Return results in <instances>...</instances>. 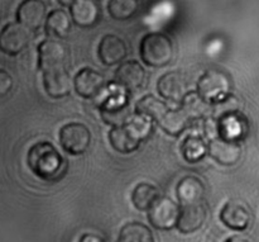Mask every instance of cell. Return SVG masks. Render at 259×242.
I'll return each instance as SVG.
<instances>
[{
  "mask_svg": "<svg viewBox=\"0 0 259 242\" xmlns=\"http://www.w3.org/2000/svg\"><path fill=\"white\" fill-rule=\"evenodd\" d=\"M225 242H250V241L247 240V238L242 237V236H232V237L228 238Z\"/></svg>",
  "mask_w": 259,
  "mask_h": 242,
  "instance_id": "4dcf8cb0",
  "label": "cell"
},
{
  "mask_svg": "<svg viewBox=\"0 0 259 242\" xmlns=\"http://www.w3.org/2000/svg\"><path fill=\"white\" fill-rule=\"evenodd\" d=\"M250 212L242 202L230 200L220 212V220L227 227L235 231H244L250 223Z\"/></svg>",
  "mask_w": 259,
  "mask_h": 242,
  "instance_id": "9a60e30c",
  "label": "cell"
},
{
  "mask_svg": "<svg viewBox=\"0 0 259 242\" xmlns=\"http://www.w3.org/2000/svg\"><path fill=\"white\" fill-rule=\"evenodd\" d=\"M78 242H105V240L100 236L94 235V233H85V235L81 236Z\"/></svg>",
  "mask_w": 259,
  "mask_h": 242,
  "instance_id": "f546056e",
  "label": "cell"
},
{
  "mask_svg": "<svg viewBox=\"0 0 259 242\" xmlns=\"http://www.w3.org/2000/svg\"><path fill=\"white\" fill-rule=\"evenodd\" d=\"M101 118L106 124L121 127L132 121V109L128 101H106L100 108Z\"/></svg>",
  "mask_w": 259,
  "mask_h": 242,
  "instance_id": "ffe728a7",
  "label": "cell"
},
{
  "mask_svg": "<svg viewBox=\"0 0 259 242\" xmlns=\"http://www.w3.org/2000/svg\"><path fill=\"white\" fill-rule=\"evenodd\" d=\"M29 42V30L19 23H8L0 30V51L5 55H19L27 48Z\"/></svg>",
  "mask_w": 259,
  "mask_h": 242,
  "instance_id": "8992f818",
  "label": "cell"
},
{
  "mask_svg": "<svg viewBox=\"0 0 259 242\" xmlns=\"http://www.w3.org/2000/svg\"><path fill=\"white\" fill-rule=\"evenodd\" d=\"M179 205L167 197H161L148 211V220L157 230H171L177 225Z\"/></svg>",
  "mask_w": 259,
  "mask_h": 242,
  "instance_id": "ba28073f",
  "label": "cell"
},
{
  "mask_svg": "<svg viewBox=\"0 0 259 242\" xmlns=\"http://www.w3.org/2000/svg\"><path fill=\"white\" fill-rule=\"evenodd\" d=\"M205 220H206V210L201 204L186 205L180 211L179 221H177V228L181 233H192L202 227Z\"/></svg>",
  "mask_w": 259,
  "mask_h": 242,
  "instance_id": "ac0fdd59",
  "label": "cell"
},
{
  "mask_svg": "<svg viewBox=\"0 0 259 242\" xmlns=\"http://www.w3.org/2000/svg\"><path fill=\"white\" fill-rule=\"evenodd\" d=\"M146 71L137 61H126L116 70L114 80L120 88L128 91H136L143 85Z\"/></svg>",
  "mask_w": 259,
  "mask_h": 242,
  "instance_id": "4fadbf2b",
  "label": "cell"
},
{
  "mask_svg": "<svg viewBox=\"0 0 259 242\" xmlns=\"http://www.w3.org/2000/svg\"><path fill=\"white\" fill-rule=\"evenodd\" d=\"M67 48L61 41L46 40L38 46V67L42 73L65 67Z\"/></svg>",
  "mask_w": 259,
  "mask_h": 242,
  "instance_id": "52a82bcc",
  "label": "cell"
},
{
  "mask_svg": "<svg viewBox=\"0 0 259 242\" xmlns=\"http://www.w3.org/2000/svg\"><path fill=\"white\" fill-rule=\"evenodd\" d=\"M45 90L51 98L60 99L71 93V78L65 67L43 73Z\"/></svg>",
  "mask_w": 259,
  "mask_h": 242,
  "instance_id": "2e32d148",
  "label": "cell"
},
{
  "mask_svg": "<svg viewBox=\"0 0 259 242\" xmlns=\"http://www.w3.org/2000/svg\"><path fill=\"white\" fill-rule=\"evenodd\" d=\"M205 194V187L196 177H186L177 185V197L182 207L201 204Z\"/></svg>",
  "mask_w": 259,
  "mask_h": 242,
  "instance_id": "d6986e66",
  "label": "cell"
},
{
  "mask_svg": "<svg viewBox=\"0 0 259 242\" xmlns=\"http://www.w3.org/2000/svg\"><path fill=\"white\" fill-rule=\"evenodd\" d=\"M181 109L186 113L190 121L204 118L206 114L211 116V106L200 98L196 91H191L181 103Z\"/></svg>",
  "mask_w": 259,
  "mask_h": 242,
  "instance_id": "484cf974",
  "label": "cell"
},
{
  "mask_svg": "<svg viewBox=\"0 0 259 242\" xmlns=\"http://www.w3.org/2000/svg\"><path fill=\"white\" fill-rule=\"evenodd\" d=\"M230 90H232V80L229 75L222 70L212 68L207 70L199 79L196 93L202 100L212 106L229 96Z\"/></svg>",
  "mask_w": 259,
  "mask_h": 242,
  "instance_id": "277c9868",
  "label": "cell"
},
{
  "mask_svg": "<svg viewBox=\"0 0 259 242\" xmlns=\"http://www.w3.org/2000/svg\"><path fill=\"white\" fill-rule=\"evenodd\" d=\"M46 34L51 38V40H62V38L67 37L68 33L71 30V20L67 13L62 9L52 10L50 14L47 15L45 24Z\"/></svg>",
  "mask_w": 259,
  "mask_h": 242,
  "instance_id": "44dd1931",
  "label": "cell"
},
{
  "mask_svg": "<svg viewBox=\"0 0 259 242\" xmlns=\"http://www.w3.org/2000/svg\"><path fill=\"white\" fill-rule=\"evenodd\" d=\"M105 84V79L98 71L93 68H82L80 73L76 75L73 80L75 90L80 96L85 99H94L101 93Z\"/></svg>",
  "mask_w": 259,
  "mask_h": 242,
  "instance_id": "7c38bea8",
  "label": "cell"
},
{
  "mask_svg": "<svg viewBox=\"0 0 259 242\" xmlns=\"http://www.w3.org/2000/svg\"><path fill=\"white\" fill-rule=\"evenodd\" d=\"M138 2L136 0H111L108 3V10L116 20H125L133 17L138 10Z\"/></svg>",
  "mask_w": 259,
  "mask_h": 242,
  "instance_id": "83f0119b",
  "label": "cell"
},
{
  "mask_svg": "<svg viewBox=\"0 0 259 242\" xmlns=\"http://www.w3.org/2000/svg\"><path fill=\"white\" fill-rule=\"evenodd\" d=\"M139 53L146 65L163 67L174 58V43L163 33H149L142 40Z\"/></svg>",
  "mask_w": 259,
  "mask_h": 242,
  "instance_id": "3957f363",
  "label": "cell"
},
{
  "mask_svg": "<svg viewBox=\"0 0 259 242\" xmlns=\"http://www.w3.org/2000/svg\"><path fill=\"white\" fill-rule=\"evenodd\" d=\"M152 131V124L149 119L143 118H134L129 122L128 124L121 127H113L109 132V141L120 154H129L133 152L141 146L142 141Z\"/></svg>",
  "mask_w": 259,
  "mask_h": 242,
  "instance_id": "7a4b0ae2",
  "label": "cell"
},
{
  "mask_svg": "<svg viewBox=\"0 0 259 242\" xmlns=\"http://www.w3.org/2000/svg\"><path fill=\"white\" fill-rule=\"evenodd\" d=\"M128 55L125 42L115 34H106L99 45V57L106 66L121 62Z\"/></svg>",
  "mask_w": 259,
  "mask_h": 242,
  "instance_id": "5bb4252c",
  "label": "cell"
},
{
  "mask_svg": "<svg viewBox=\"0 0 259 242\" xmlns=\"http://www.w3.org/2000/svg\"><path fill=\"white\" fill-rule=\"evenodd\" d=\"M190 118L182 109H168L158 121L161 128L171 136H180L189 127Z\"/></svg>",
  "mask_w": 259,
  "mask_h": 242,
  "instance_id": "7402d4cb",
  "label": "cell"
},
{
  "mask_svg": "<svg viewBox=\"0 0 259 242\" xmlns=\"http://www.w3.org/2000/svg\"><path fill=\"white\" fill-rule=\"evenodd\" d=\"M46 18V4L40 0H25L20 3L17 10L19 24L28 30H38Z\"/></svg>",
  "mask_w": 259,
  "mask_h": 242,
  "instance_id": "8fae6325",
  "label": "cell"
},
{
  "mask_svg": "<svg viewBox=\"0 0 259 242\" xmlns=\"http://www.w3.org/2000/svg\"><path fill=\"white\" fill-rule=\"evenodd\" d=\"M181 151L186 161L197 162L206 155L207 147L200 137L189 136L182 144Z\"/></svg>",
  "mask_w": 259,
  "mask_h": 242,
  "instance_id": "4316f807",
  "label": "cell"
},
{
  "mask_svg": "<svg viewBox=\"0 0 259 242\" xmlns=\"http://www.w3.org/2000/svg\"><path fill=\"white\" fill-rule=\"evenodd\" d=\"M157 88L162 98L175 101V103H182L184 99L191 93L189 88V81L179 71H171L161 76Z\"/></svg>",
  "mask_w": 259,
  "mask_h": 242,
  "instance_id": "9c48e42d",
  "label": "cell"
},
{
  "mask_svg": "<svg viewBox=\"0 0 259 242\" xmlns=\"http://www.w3.org/2000/svg\"><path fill=\"white\" fill-rule=\"evenodd\" d=\"M13 88V78L4 67L0 66V98H4Z\"/></svg>",
  "mask_w": 259,
  "mask_h": 242,
  "instance_id": "f1b7e54d",
  "label": "cell"
},
{
  "mask_svg": "<svg viewBox=\"0 0 259 242\" xmlns=\"http://www.w3.org/2000/svg\"><path fill=\"white\" fill-rule=\"evenodd\" d=\"M207 151L215 161L225 165V166L235 165L242 156V146L239 145V142L229 141V140L220 139V137L209 142Z\"/></svg>",
  "mask_w": 259,
  "mask_h": 242,
  "instance_id": "30bf717a",
  "label": "cell"
},
{
  "mask_svg": "<svg viewBox=\"0 0 259 242\" xmlns=\"http://www.w3.org/2000/svg\"><path fill=\"white\" fill-rule=\"evenodd\" d=\"M62 149L70 155H81L88 151L91 144V133L82 123H68L60 131Z\"/></svg>",
  "mask_w": 259,
  "mask_h": 242,
  "instance_id": "5b68a950",
  "label": "cell"
},
{
  "mask_svg": "<svg viewBox=\"0 0 259 242\" xmlns=\"http://www.w3.org/2000/svg\"><path fill=\"white\" fill-rule=\"evenodd\" d=\"M118 242H154L152 231L141 222H131L123 226Z\"/></svg>",
  "mask_w": 259,
  "mask_h": 242,
  "instance_id": "d4e9b609",
  "label": "cell"
},
{
  "mask_svg": "<svg viewBox=\"0 0 259 242\" xmlns=\"http://www.w3.org/2000/svg\"><path fill=\"white\" fill-rule=\"evenodd\" d=\"M71 18L76 25L81 28H90L100 19V8L94 0H75L70 7Z\"/></svg>",
  "mask_w": 259,
  "mask_h": 242,
  "instance_id": "e0dca14e",
  "label": "cell"
},
{
  "mask_svg": "<svg viewBox=\"0 0 259 242\" xmlns=\"http://www.w3.org/2000/svg\"><path fill=\"white\" fill-rule=\"evenodd\" d=\"M161 198V193L156 187L147 183L137 185L132 194V202L139 211H149L152 205Z\"/></svg>",
  "mask_w": 259,
  "mask_h": 242,
  "instance_id": "cb8c5ba5",
  "label": "cell"
},
{
  "mask_svg": "<svg viewBox=\"0 0 259 242\" xmlns=\"http://www.w3.org/2000/svg\"><path fill=\"white\" fill-rule=\"evenodd\" d=\"M28 166L45 182H58L67 171V161L50 142H38L28 151Z\"/></svg>",
  "mask_w": 259,
  "mask_h": 242,
  "instance_id": "6da1fadb",
  "label": "cell"
},
{
  "mask_svg": "<svg viewBox=\"0 0 259 242\" xmlns=\"http://www.w3.org/2000/svg\"><path fill=\"white\" fill-rule=\"evenodd\" d=\"M167 111H168V107L166 106V103L153 95L143 96L136 107V112L138 116L157 122L166 114Z\"/></svg>",
  "mask_w": 259,
  "mask_h": 242,
  "instance_id": "603a6c76",
  "label": "cell"
}]
</instances>
